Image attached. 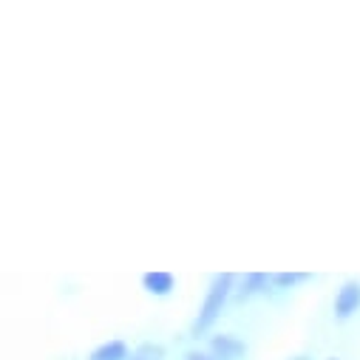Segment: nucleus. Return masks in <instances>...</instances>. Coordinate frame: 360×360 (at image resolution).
<instances>
[{
	"mask_svg": "<svg viewBox=\"0 0 360 360\" xmlns=\"http://www.w3.org/2000/svg\"><path fill=\"white\" fill-rule=\"evenodd\" d=\"M230 281H233V278H230L227 273L213 281V287H210V292H207V298H205V307H202V312H199V318H196V323H193V335H196V338H199L202 332H207V326L219 318L221 304H224V298H227V292H230Z\"/></svg>",
	"mask_w": 360,
	"mask_h": 360,
	"instance_id": "1",
	"label": "nucleus"
},
{
	"mask_svg": "<svg viewBox=\"0 0 360 360\" xmlns=\"http://www.w3.org/2000/svg\"><path fill=\"white\" fill-rule=\"evenodd\" d=\"M210 349H213V354L219 360H238L244 354V343L236 340V338H230V335H216L210 340Z\"/></svg>",
	"mask_w": 360,
	"mask_h": 360,
	"instance_id": "2",
	"label": "nucleus"
},
{
	"mask_svg": "<svg viewBox=\"0 0 360 360\" xmlns=\"http://www.w3.org/2000/svg\"><path fill=\"white\" fill-rule=\"evenodd\" d=\"M357 304H360V284L349 281V284L338 292V298H335V312H338V318H349V315L357 309Z\"/></svg>",
	"mask_w": 360,
	"mask_h": 360,
	"instance_id": "3",
	"label": "nucleus"
},
{
	"mask_svg": "<svg viewBox=\"0 0 360 360\" xmlns=\"http://www.w3.org/2000/svg\"><path fill=\"white\" fill-rule=\"evenodd\" d=\"M145 290L153 295H167L173 290V276L170 273H148L145 276Z\"/></svg>",
	"mask_w": 360,
	"mask_h": 360,
	"instance_id": "4",
	"label": "nucleus"
},
{
	"mask_svg": "<svg viewBox=\"0 0 360 360\" xmlns=\"http://www.w3.org/2000/svg\"><path fill=\"white\" fill-rule=\"evenodd\" d=\"M125 357H128V349H125V343H122V340L103 343V346L91 354V360H125Z\"/></svg>",
	"mask_w": 360,
	"mask_h": 360,
	"instance_id": "5",
	"label": "nucleus"
},
{
	"mask_svg": "<svg viewBox=\"0 0 360 360\" xmlns=\"http://www.w3.org/2000/svg\"><path fill=\"white\" fill-rule=\"evenodd\" d=\"M162 354H165V349H162V346L145 343V346H139V349L131 354V360H162Z\"/></svg>",
	"mask_w": 360,
	"mask_h": 360,
	"instance_id": "6",
	"label": "nucleus"
},
{
	"mask_svg": "<svg viewBox=\"0 0 360 360\" xmlns=\"http://www.w3.org/2000/svg\"><path fill=\"white\" fill-rule=\"evenodd\" d=\"M264 284H266V278H264V276H258V273H255V276H247V284H244V290H241V298H244V295L258 292Z\"/></svg>",
	"mask_w": 360,
	"mask_h": 360,
	"instance_id": "7",
	"label": "nucleus"
},
{
	"mask_svg": "<svg viewBox=\"0 0 360 360\" xmlns=\"http://www.w3.org/2000/svg\"><path fill=\"white\" fill-rule=\"evenodd\" d=\"M304 276H295V273H281V276H276V284L278 287H290V284H295V281H301Z\"/></svg>",
	"mask_w": 360,
	"mask_h": 360,
	"instance_id": "8",
	"label": "nucleus"
},
{
	"mask_svg": "<svg viewBox=\"0 0 360 360\" xmlns=\"http://www.w3.org/2000/svg\"><path fill=\"white\" fill-rule=\"evenodd\" d=\"M185 360H219L216 354H202V352H188Z\"/></svg>",
	"mask_w": 360,
	"mask_h": 360,
	"instance_id": "9",
	"label": "nucleus"
}]
</instances>
